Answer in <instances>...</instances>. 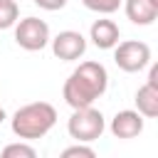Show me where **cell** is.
Returning <instances> with one entry per match:
<instances>
[{
	"mask_svg": "<svg viewBox=\"0 0 158 158\" xmlns=\"http://www.w3.org/2000/svg\"><path fill=\"white\" fill-rule=\"evenodd\" d=\"M109 86V72L101 62H81L64 81L62 96L72 109L94 106L99 96H104Z\"/></svg>",
	"mask_w": 158,
	"mask_h": 158,
	"instance_id": "1",
	"label": "cell"
},
{
	"mask_svg": "<svg viewBox=\"0 0 158 158\" xmlns=\"http://www.w3.org/2000/svg\"><path fill=\"white\" fill-rule=\"evenodd\" d=\"M57 123V109L47 101H32L20 106L12 118H10V128L17 138L22 141H37L44 138Z\"/></svg>",
	"mask_w": 158,
	"mask_h": 158,
	"instance_id": "2",
	"label": "cell"
},
{
	"mask_svg": "<svg viewBox=\"0 0 158 158\" xmlns=\"http://www.w3.org/2000/svg\"><path fill=\"white\" fill-rule=\"evenodd\" d=\"M67 131L74 141L79 143H94L96 138H101V133L106 131V121L104 114L94 106H84V109H74V114L67 121Z\"/></svg>",
	"mask_w": 158,
	"mask_h": 158,
	"instance_id": "3",
	"label": "cell"
},
{
	"mask_svg": "<svg viewBox=\"0 0 158 158\" xmlns=\"http://www.w3.org/2000/svg\"><path fill=\"white\" fill-rule=\"evenodd\" d=\"M114 62L121 72L136 74L151 64V47L141 40H126L114 47Z\"/></svg>",
	"mask_w": 158,
	"mask_h": 158,
	"instance_id": "4",
	"label": "cell"
},
{
	"mask_svg": "<svg viewBox=\"0 0 158 158\" xmlns=\"http://www.w3.org/2000/svg\"><path fill=\"white\" fill-rule=\"evenodd\" d=\"M15 42L27 52H40L49 44V25L40 17H25L15 22Z\"/></svg>",
	"mask_w": 158,
	"mask_h": 158,
	"instance_id": "5",
	"label": "cell"
},
{
	"mask_svg": "<svg viewBox=\"0 0 158 158\" xmlns=\"http://www.w3.org/2000/svg\"><path fill=\"white\" fill-rule=\"evenodd\" d=\"M52 52L62 62H77L86 52V37L77 30H62L57 37H49Z\"/></svg>",
	"mask_w": 158,
	"mask_h": 158,
	"instance_id": "6",
	"label": "cell"
},
{
	"mask_svg": "<svg viewBox=\"0 0 158 158\" xmlns=\"http://www.w3.org/2000/svg\"><path fill=\"white\" fill-rule=\"evenodd\" d=\"M109 131L116 136V138H136L143 133V116L136 111V109H123V111H116L111 123H109Z\"/></svg>",
	"mask_w": 158,
	"mask_h": 158,
	"instance_id": "7",
	"label": "cell"
},
{
	"mask_svg": "<svg viewBox=\"0 0 158 158\" xmlns=\"http://www.w3.org/2000/svg\"><path fill=\"white\" fill-rule=\"evenodd\" d=\"M118 37H121V30H118V25L114 20L101 17V20L91 22L89 40L94 42V47H99V49H114L118 44Z\"/></svg>",
	"mask_w": 158,
	"mask_h": 158,
	"instance_id": "8",
	"label": "cell"
},
{
	"mask_svg": "<svg viewBox=\"0 0 158 158\" xmlns=\"http://www.w3.org/2000/svg\"><path fill=\"white\" fill-rule=\"evenodd\" d=\"M123 10H126V17L141 27L153 25L158 17V2H153V0H126Z\"/></svg>",
	"mask_w": 158,
	"mask_h": 158,
	"instance_id": "9",
	"label": "cell"
},
{
	"mask_svg": "<svg viewBox=\"0 0 158 158\" xmlns=\"http://www.w3.org/2000/svg\"><path fill=\"white\" fill-rule=\"evenodd\" d=\"M136 111L143 118H156L158 116V89L151 84L138 86L136 91Z\"/></svg>",
	"mask_w": 158,
	"mask_h": 158,
	"instance_id": "10",
	"label": "cell"
},
{
	"mask_svg": "<svg viewBox=\"0 0 158 158\" xmlns=\"http://www.w3.org/2000/svg\"><path fill=\"white\" fill-rule=\"evenodd\" d=\"M20 20V7L15 0H0V30H10L15 27V22Z\"/></svg>",
	"mask_w": 158,
	"mask_h": 158,
	"instance_id": "11",
	"label": "cell"
},
{
	"mask_svg": "<svg viewBox=\"0 0 158 158\" xmlns=\"http://www.w3.org/2000/svg\"><path fill=\"white\" fill-rule=\"evenodd\" d=\"M35 156H37V151H35L30 143H25V141L7 143V146L2 148V158H35Z\"/></svg>",
	"mask_w": 158,
	"mask_h": 158,
	"instance_id": "12",
	"label": "cell"
},
{
	"mask_svg": "<svg viewBox=\"0 0 158 158\" xmlns=\"http://www.w3.org/2000/svg\"><path fill=\"white\" fill-rule=\"evenodd\" d=\"M81 2H84V7H86V10H91V12L111 15V12H116V10L121 7V2H123V0H81Z\"/></svg>",
	"mask_w": 158,
	"mask_h": 158,
	"instance_id": "13",
	"label": "cell"
},
{
	"mask_svg": "<svg viewBox=\"0 0 158 158\" xmlns=\"http://www.w3.org/2000/svg\"><path fill=\"white\" fill-rule=\"evenodd\" d=\"M62 156L64 158H74V156H84V158H94L96 156V151L91 148V146H86V143H74V146H69V148H64L62 151Z\"/></svg>",
	"mask_w": 158,
	"mask_h": 158,
	"instance_id": "14",
	"label": "cell"
},
{
	"mask_svg": "<svg viewBox=\"0 0 158 158\" xmlns=\"http://www.w3.org/2000/svg\"><path fill=\"white\" fill-rule=\"evenodd\" d=\"M37 7H42V10H49V12H54V10H62L69 0H32Z\"/></svg>",
	"mask_w": 158,
	"mask_h": 158,
	"instance_id": "15",
	"label": "cell"
},
{
	"mask_svg": "<svg viewBox=\"0 0 158 158\" xmlns=\"http://www.w3.org/2000/svg\"><path fill=\"white\" fill-rule=\"evenodd\" d=\"M146 84H151V86L158 89V64H151V69H148V81H146Z\"/></svg>",
	"mask_w": 158,
	"mask_h": 158,
	"instance_id": "16",
	"label": "cell"
},
{
	"mask_svg": "<svg viewBox=\"0 0 158 158\" xmlns=\"http://www.w3.org/2000/svg\"><path fill=\"white\" fill-rule=\"evenodd\" d=\"M5 118H7V114H5V109H2V106H0V123H2V121H5Z\"/></svg>",
	"mask_w": 158,
	"mask_h": 158,
	"instance_id": "17",
	"label": "cell"
}]
</instances>
